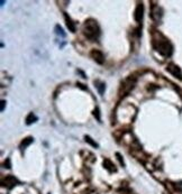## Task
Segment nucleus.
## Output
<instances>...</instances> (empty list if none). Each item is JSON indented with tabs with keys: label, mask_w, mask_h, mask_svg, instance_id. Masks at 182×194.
<instances>
[{
	"label": "nucleus",
	"mask_w": 182,
	"mask_h": 194,
	"mask_svg": "<svg viewBox=\"0 0 182 194\" xmlns=\"http://www.w3.org/2000/svg\"><path fill=\"white\" fill-rule=\"evenodd\" d=\"M55 34L59 35V36H61V37H65V33L63 31V29H62V27L60 25L55 26Z\"/></svg>",
	"instance_id": "14"
},
{
	"label": "nucleus",
	"mask_w": 182,
	"mask_h": 194,
	"mask_svg": "<svg viewBox=\"0 0 182 194\" xmlns=\"http://www.w3.org/2000/svg\"><path fill=\"white\" fill-rule=\"evenodd\" d=\"M5 103H6V101H1V111H3V109H5Z\"/></svg>",
	"instance_id": "18"
},
{
	"label": "nucleus",
	"mask_w": 182,
	"mask_h": 194,
	"mask_svg": "<svg viewBox=\"0 0 182 194\" xmlns=\"http://www.w3.org/2000/svg\"><path fill=\"white\" fill-rule=\"evenodd\" d=\"M143 15H144V6L143 3H138L136 6V9L134 12V18L137 23H142L143 20Z\"/></svg>",
	"instance_id": "7"
},
{
	"label": "nucleus",
	"mask_w": 182,
	"mask_h": 194,
	"mask_svg": "<svg viewBox=\"0 0 182 194\" xmlns=\"http://www.w3.org/2000/svg\"><path fill=\"white\" fill-rule=\"evenodd\" d=\"M151 16H152V18H153L154 20L159 21V20L161 19V17H162V10H161L160 7H159V6H154V7H153Z\"/></svg>",
	"instance_id": "8"
},
{
	"label": "nucleus",
	"mask_w": 182,
	"mask_h": 194,
	"mask_svg": "<svg viewBox=\"0 0 182 194\" xmlns=\"http://www.w3.org/2000/svg\"><path fill=\"white\" fill-rule=\"evenodd\" d=\"M83 34L91 42L98 40L100 36V28H99L98 23L93 19L86 20V23L83 24Z\"/></svg>",
	"instance_id": "2"
},
{
	"label": "nucleus",
	"mask_w": 182,
	"mask_h": 194,
	"mask_svg": "<svg viewBox=\"0 0 182 194\" xmlns=\"http://www.w3.org/2000/svg\"><path fill=\"white\" fill-rule=\"evenodd\" d=\"M95 84H96V87H97V89H98L99 93L102 94V93L105 92V89H106V84H105L104 82H99V81H96Z\"/></svg>",
	"instance_id": "13"
},
{
	"label": "nucleus",
	"mask_w": 182,
	"mask_h": 194,
	"mask_svg": "<svg viewBox=\"0 0 182 194\" xmlns=\"http://www.w3.org/2000/svg\"><path fill=\"white\" fill-rule=\"evenodd\" d=\"M1 183H2L3 187L8 188V190H11V188L14 187V186H16L17 184H19L18 180H17L15 176H12V175H7L6 177H3Z\"/></svg>",
	"instance_id": "4"
},
{
	"label": "nucleus",
	"mask_w": 182,
	"mask_h": 194,
	"mask_svg": "<svg viewBox=\"0 0 182 194\" xmlns=\"http://www.w3.org/2000/svg\"><path fill=\"white\" fill-rule=\"evenodd\" d=\"M90 56L91 59L95 61L96 63H98V64H104L105 62V55L104 53L99 50H92L91 53H90Z\"/></svg>",
	"instance_id": "5"
},
{
	"label": "nucleus",
	"mask_w": 182,
	"mask_h": 194,
	"mask_svg": "<svg viewBox=\"0 0 182 194\" xmlns=\"http://www.w3.org/2000/svg\"><path fill=\"white\" fill-rule=\"evenodd\" d=\"M135 83H136V80H135V78H133V76H129V78L125 79L121 82V89H119V94L123 97L127 96V94L134 89Z\"/></svg>",
	"instance_id": "3"
},
{
	"label": "nucleus",
	"mask_w": 182,
	"mask_h": 194,
	"mask_svg": "<svg viewBox=\"0 0 182 194\" xmlns=\"http://www.w3.org/2000/svg\"><path fill=\"white\" fill-rule=\"evenodd\" d=\"M64 18H65V23H66V27L69 28V31L74 33L76 31V24L72 21L70 16H67V14H64Z\"/></svg>",
	"instance_id": "9"
},
{
	"label": "nucleus",
	"mask_w": 182,
	"mask_h": 194,
	"mask_svg": "<svg viewBox=\"0 0 182 194\" xmlns=\"http://www.w3.org/2000/svg\"><path fill=\"white\" fill-rule=\"evenodd\" d=\"M166 71H168L169 73H171L174 78H177V79H179V80H182V72H181V70H180V68L178 66V65L172 64L171 63V64L168 65Z\"/></svg>",
	"instance_id": "6"
},
{
	"label": "nucleus",
	"mask_w": 182,
	"mask_h": 194,
	"mask_svg": "<svg viewBox=\"0 0 182 194\" xmlns=\"http://www.w3.org/2000/svg\"><path fill=\"white\" fill-rule=\"evenodd\" d=\"M116 155H117V158H118V160H119V162H121V165L124 166V160L121 159V155H119V154H116Z\"/></svg>",
	"instance_id": "17"
},
{
	"label": "nucleus",
	"mask_w": 182,
	"mask_h": 194,
	"mask_svg": "<svg viewBox=\"0 0 182 194\" xmlns=\"http://www.w3.org/2000/svg\"><path fill=\"white\" fill-rule=\"evenodd\" d=\"M84 139H86V141H87V143H89L90 145H91V146L96 147V148L98 147V144L96 143V141H93V140H92V138L90 137V136H86V137H84Z\"/></svg>",
	"instance_id": "15"
},
{
	"label": "nucleus",
	"mask_w": 182,
	"mask_h": 194,
	"mask_svg": "<svg viewBox=\"0 0 182 194\" xmlns=\"http://www.w3.org/2000/svg\"><path fill=\"white\" fill-rule=\"evenodd\" d=\"M33 141H34V139L32 137L25 138V139H24V140L22 141V144H20V148H22V149H25L26 147L29 146V145H31V144L33 143Z\"/></svg>",
	"instance_id": "11"
},
{
	"label": "nucleus",
	"mask_w": 182,
	"mask_h": 194,
	"mask_svg": "<svg viewBox=\"0 0 182 194\" xmlns=\"http://www.w3.org/2000/svg\"><path fill=\"white\" fill-rule=\"evenodd\" d=\"M153 47H154L155 51L159 52L161 55L165 57L171 56L172 51H173L171 43L160 34H155L153 37Z\"/></svg>",
	"instance_id": "1"
},
{
	"label": "nucleus",
	"mask_w": 182,
	"mask_h": 194,
	"mask_svg": "<svg viewBox=\"0 0 182 194\" xmlns=\"http://www.w3.org/2000/svg\"><path fill=\"white\" fill-rule=\"evenodd\" d=\"M104 166H105V168H107L109 172H116L115 165H114V164L111 163V160L105 159L104 160Z\"/></svg>",
	"instance_id": "10"
},
{
	"label": "nucleus",
	"mask_w": 182,
	"mask_h": 194,
	"mask_svg": "<svg viewBox=\"0 0 182 194\" xmlns=\"http://www.w3.org/2000/svg\"><path fill=\"white\" fill-rule=\"evenodd\" d=\"M93 116H95L96 118H97V120L100 121V113H99V109L97 108V109H95V111H93Z\"/></svg>",
	"instance_id": "16"
},
{
	"label": "nucleus",
	"mask_w": 182,
	"mask_h": 194,
	"mask_svg": "<svg viewBox=\"0 0 182 194\" xmlns=\"http://www.w3.org/2000/svg\"><path fill=\"white\" fill-rule=\"evenodd\" d=\"M35 121H37V117L34 115L33 112H31L29 115L27 116V118H26V124H27V125H32V124H34Z\"/></svg>",
	"instance_id": "12"
}]
</instances>
